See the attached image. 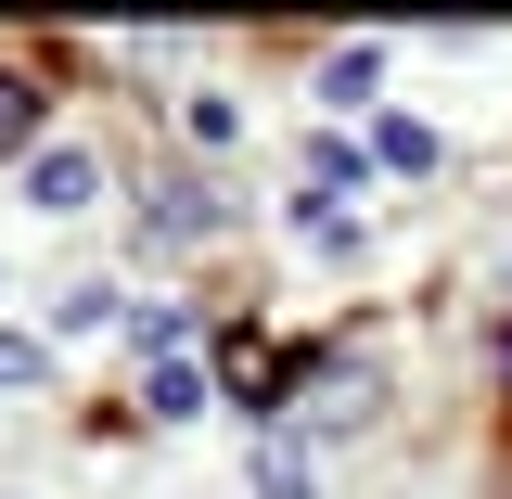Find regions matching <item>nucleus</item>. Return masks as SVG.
Returning <instances> with one entry per match:
<instances>
[{
  "mask_svg": "<svg viewBox=\"0 0 512 499\" xmlns=\"http://www.w3.org/2000/svg\"><path fill=\"white\" fill-rule=\"evenodd\" d=\"M372 90H384V52H372V39H359V52H333V64H320V103H333V116H359Z\"/></svg>",
  "mask_w": 512,
  "mask_h": 499,
  "instance_id": "f03ea898",
  "label": "nucleus"
},
{
  "mask_svg": "<svg viewBox=\"0 0 512 499\" xmlns=\"http://www.w3.org/2000/svg\"><path fill=\"white\" fill-rule=\"evenodd\" d=\"M256 499H308V461H295V436L256 448Z\"/></svg>",
  "mask_w": 512,
  "mask_h": 499,
  "instance_id": "20e7f679",
  "label": "nucleus"
},
{
  "mask_svg": "<svg viewBox=\"0 0 512 499\" xmlns=\"http://www.w3.org/2000/svg\"><path fill=\"white\" fill-rule=\"evenodd\" d=\"M103 320H128L116 282H64V295H52V333H103Z\"/></svg>",
  "mask_w": 512,
  "mask_h": 499,
  "instance_id": "7ed1b4c3",
  "label": "nucleus"
},
{
  "mask_svg": "<svg viewBox=\"0 0 512 499\" xmlns=\"http://www.w3.org/2000/svg\"><path fill=\"white\" fill-rule=\"evenodd\" d=\"M39 372V346H13V333H0V384H26Z\"/></svg>",
  "mask_w": 512,
  "mask_h": 499,
  "instance_id": "0eeeda50",
  "label": "nucleus"
},
{
  "mask_svg": "<svg viewBox=\"0 0 512 499\" xmlns=\"http://www.w3.org/2000/svg\"><path fill=\"white\" fill-rule=\"evenodd\" d=\"M192 410H205V372L167 359V372H154V423H192Z\"/></svg>",
  "mask_w": 512,
  "mask_h": 499,
  "instance_id": "39448f33",
  "label": "nucleus"
},
{
  "mask_svg": "<svg viewBox=\"0 0 512 499\" xmlns=\"http://www.w3.org/2000/svg\"><path fill=\"white\" fill-rule=\"evenodd\" d=\"M26 128H39V90H26V77H13V64H0V154H13V141H26ZM26 154H39V141H26Z\"/></svg>",
  "mask_w": 512,
  "mask_h": 499,
  "instance_id": "423d86ee",
  "label": "nucleus"
},
{
  "mask_svg": "<svg viewBox=\"0 0 512 499\" xmlns=\"http://www.w3.org/2000/svg\"><path fill=\"white\" fill-rule=\"evenodd\" d=\"M26 205H39V218H90V205H103V154H90V141H39V154H26Z\"/></svg>",
  "mask_w": 512,
  "mask_h": 499,
  "instance_id": "f257e3e1",
  "label": "nucleus"
}]
</instances>
